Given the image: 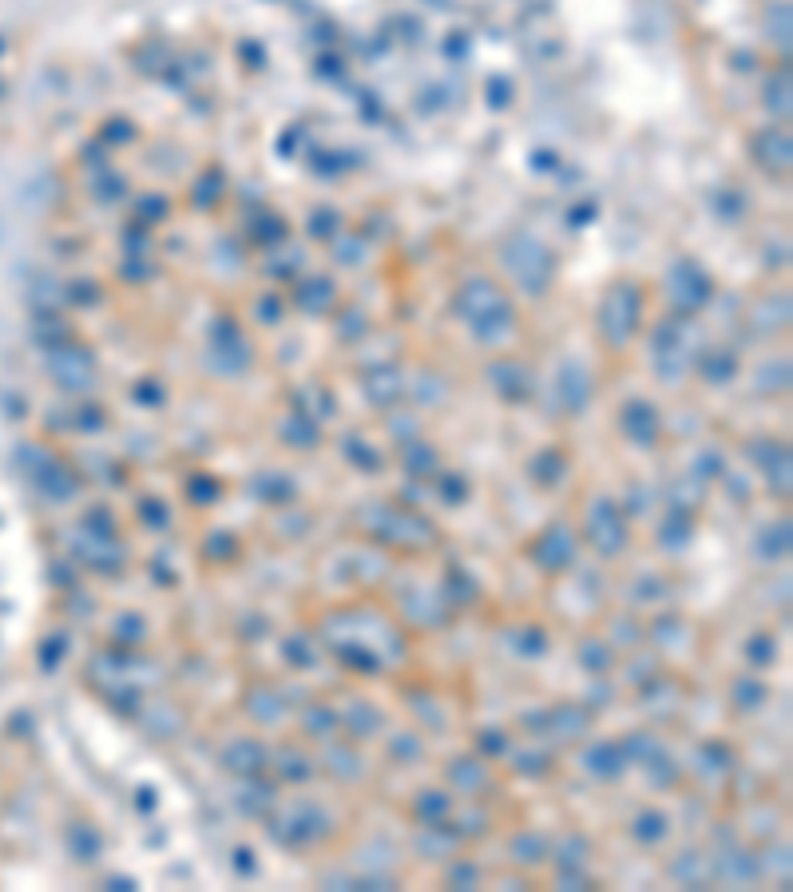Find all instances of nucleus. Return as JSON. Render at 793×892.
Returning a JSON list of instances; mask_svg holds the SVG:
<instances>
[{"mask_svg":"<svg viewBox=\"0 0 793 892\" xmlns=\"http://www.w3.org/2000/svg\"><path fill=\"white\" fill-rule=\"evenodd\" d=\"M362 524L382 543H397V548L421 551L437 543V528L412 508H373V516H362Z\"/></svg>","mask_w":793,"mask_h":892,"instance_id":"1","label":"nucleus"},{"mask_svg":"<svg viewBox=\"0 0 793 892\" xmlns=\"http://www.w3.org/2000/svg\"><path fill=\"white\" fill-rule=\"evenodd\" d=\"M456 306H461L464 322H469L472 330L484 337V342H496V333H492L496 322L512 330V310H508V302L500 298V293L488 286V282H472V286H464L461 298H456Z\"/></svg>","mask_w":793,"mask_h":892,"instance_id":"2","label":"nucleus"},{"mask_svg":"<svg viewBox=\"0 0 793 892\" xmlns=\"http://www.w3.org/2000/svg\"><path fill=\"white\" fill-rule=\"evenodd\" d=\"M583 531H588V543L600 551L603 560L623 556L627 540H631V531H627V520H623V512H619L615 500H595L588 520H583Z\"/></svg>","mask_w":793,"mask_h":892,"instance_id":"3","label":"nucleus"},{"mask_svg":"<svg viewBox=\"0 0 793 892\" xmlns=\"http://www.w3.org/2000/svg\"><path fill=\"white\" fill-rule=\"evenodd\" d=\"M330 829H333L330 813L318 809V805H310V801H306V805H294V809H290L286 818L270 821V833H274L282 845H290V848L322 841V837H330Z\"/></svg>","mask_w":793,"mask_h":892,"instance_id":"4","label":"nucleus"},{"mask_svg":"<svg viewBox=\"0 0 793 892\" xmlns=\"http://www.w3.org/2000/svg\"><path fill=\"white\" fill-rule=\"evenodd\" d=\"M575 551H580V543H575V531L568 524H551L528 543L531 563H536L540 571H548V575L568 571L575 563Z\"/></svg>","mask_w":793,"mask_h":892,"instance_id":"5","label":"nucleus"},{"mask_svg":"<svg viewBox=\"0 0 793 892\" xmlns=\"http://www.w3.org/2000/svg\"><path fill=\"white\" fill-rule=\"evenodd\" d=\"M524 726H531V734H551L560 742H575L591 730V714L580 710V706H551V710L528 714Z\"/></svg>","mask_w":793,"mask_h":892,"instance_id":"6","label":"nucleus"},{"mask_svg":"<svg viewBox=\"0 0 793 892\" xmlns=\"http://www.w3.org/2000/svg\"><path fill=\"white\" fill-rule=\"evenodd\" d=\"M639 325V290L635 286H619L611 290L603 306V333L611 345H627V337L635 333Z\"/></svg>","mask_w":793,"mask_h":892,"instance_id":"7","label":"nucleus"},{"mask_svg":"<svg viewBox=\"0 0 793 892\" xmlns=\"http://www.w3.org/2000/svg\"><path fill=\"white\" fill-rule=\"evenodd\" d=\"M75 556L88 563V568H95V571L115 575L119 568H124L127 551H124V543H119L115 536H95V531L84 528V543H75Z\"/></svg>","mask_w":793,"mask_h":892,"instance_id":"8","label":"nucleus"},{"mask_svg":"<svg viewBox=\"0 0 793 892\" xmlns=\"http://www.w3.org/2000/svg\"><path fill=\"white\" fill-rule=\"evenodd\" d=\"M223 766L238 778H258L270 766V749L263 742H254V738H238V742L223 749Z\"/></svg>","mask_w":793,"mask_h":892,"instance_id":"9","label":"nucleus"},{"mask_svg":"<svg viewBox=\"0 0 793 892\" xmlns=\"http://www.w3.org/2000/svg\"><path fill=\"white\" fill-rule=\"evenodd\" d=\"M619 429H623V437L635 441L639 449H650V444L659 441V412H655V405H647V401H631V405L623 409V417H619Z\"/></svg>","mask_w":793,"mask_h":892,"instance_id":"10","label":"nucleus"},{"mask_svg":"<svg viewBox=\"0 0 793 892\" xmlns=\"http://www.w3.org/2000/svg\"><path fill=\"white\" fill-rule=\"evenodd\" d=\"M627 761H631V758H627V749L619 742H595V746L583 749V769H588L591 778H600V781L623 778Z\"/></svg>","mask_w":793,"mask_h":892,"instance_id":"11","label":"nucleus"},{"mask_svg":"<svg viewBox=\"0 0 793 892\" xmlns=\"http://www.w3.org/2000/svg\"><path fill=\"white\" fill-rule=\"evenodd\" d=\"M710 873L719 880H730V885H742V880H758L762 877V865H758L754 853L746 848H734V853H714Z\"/></svg>","mask_w":793,"mask_h":892,"instance_id":"12","label":"nucleus"},{"mask_svg":"<svg viewBox=\"0 0 793 892\" xmlns=\"http://www.w3.org/2000/svg\"><path fill=\"white\" fill-rule=\"evenodd\" d=\"M338 718H342L345 730H350V738H357V742H362V738H373L385 726V714L377 710L373 702H362V699L350 702V710L338 714Z\"/></svg>","mask_w":793,"mask_h":892,"instance_id":"13","label":"nucleus"},{"mask_svg":"<svg viewBox=\"0 0 793 892\" xmlns=\"http://www.w3.org/2000/svg\"><path fill=\"white\" fill-rule=\"evenodd\" d=\"M690 536H694V524H690V508H679V504H670V512L662 516V524H659V543L667 551H682L690 543Z\"/></svg>","mask_w":793,"mask_h":892,"instance_id":"14","label":"nucleus"},{"mask_svg":"<svg viewBox=\"0 0 793 892\" xmlns=\"http://www.w3.org/2000/svg\"><path fill=\"white\" fill-rule=\"evenodd\" d=\"M270 766L278 769V778H282V781H310V774H313L310 758L302 754L298 746H282L278 754H270Z\"/></svg>","mask_w":793,"mask_h":892,"instance_id":"15","label":"nucleus"},{"mask_svg":"<svg viewBox=\"0 0 793 892\" xmlns=\"http://www.w3.org/2000/svg\"><path fill=\"white\" fill-rule=\"evenodd\" d=\"M449 781L461 786V793H481L488 786V769L481 758H456L449 766Z\"/></svg>","mask_w":793,"mask_h":892,"instance_id":"16","label":"nucleus"},{"mask_svg":"<svg viewBox=\"0 0 793 892\" xmlns=\"http://www.w3.org/2000/svg\"><path fill=\"white\" fill-rule=\"evenodd\" d=\"M452 809V798L444 789H421V798L412 801V818H417L421 825H437L449 818Z\"/></svg>","mask_w":793,"mask_h":892,"instance_id":"17","label":"nucleus"},{"mask_svg":"<svg viewBox=\"0 0 793 892\" xmlns=\"http://www.w3.org/2000/svg\"><path fill=\"white\" fill-rule=\"evenodd\" d=\"M246 710L258 718V722H282V714H286V702L278 699V690L270 687H254L246 694Z\"/></svg>","mask_w":793,"mask_h":892,"instance_id":"18","label":"nucleus"},{"mask_svg":"<svg viewBox=\"0 0 793 892\" xmlns=\"http://www.w3.org/2000/svg\"><path fill=\"white\" fill-rule=\"evenodd\" d=\"M631 833H635V841H639V845H659L662 837L670 833L667 813H659V809H643V813H639V818H635Z\"/></svg>","mask_w":793,"mask_h":892,"instance_id":"19","label":"nucleus"},{"mask_svg":"<svg viewBox=\"0 0 793 892\" xmlns=\"http://www.w3.org/2000/svg\"><path fill=\"white\" fill-rule=\"evenodd\" d=\"M563 472H568V461H563L556 449L540 452L536 461H531V476H536V484H540V488H556V484L563 481Z\"/></svg>","mask_w":793,"mask_h":892,"instance_id":"20","label":"nucleus"},{"mask_svg":"<svg viewBox=\"0 0 793 892\" xmlns=\"http://www.w3.org/2000/svg\"><path fill=\"white\" fill-rule=\"evenodd\" d=\"M302 726H306V734H313V738H330V734L342 726V718L333 714V706L313 702V706H306V710H302Z\"/></svg>","mask_w":793,"mask_h":892,"instance_id":"21","label":"nucleus"},{"mask_svg":"<svg viewBox=\"0 0 793 892\" xmlns=\"http://www.w3.org/2000/svg\"><path fill=\"white\" fill-rule=\"evenodd\" d=\"M238 805H243V813H266L270 818V809H274V786L263 781V774L250 778V789L238 798Z\"/></svg>","mask_w":793,"mask_h":892,"instance_id":"22","label":"nucleus"},{"mask_svg":"<svg viewBox=\"0 0 793 892\" xmlns=\"http://www.w3.org/2000/svg\"><path fill=\"white\" fill-rule=\"evenodd\" d=\"M548 853H551V845H548V837H540V833H520L512 841V857L520 865H540Z\"/></svg>","mask_w":793,"mask_h":892,"instance_id":"23","label":"nucleus"},{"mask_svg":"<svg viewBox=\"0 0 793 892\" xmlns=\"http://www.w3.org/2000/svg\"><path fill=\"white\" fill-rule=\"evenodd\" d=\"M254 492L263 496L270 508H274V504H286V500H294V484L282 481V472H263L254 481Z\"/></svg>","mask_w":793,"mask_h":892,"instance_id":"24","label":"nucleus"},{"mask_svg":"<svg viewBox=\"0 0 793 892\" xmlns=\"http://www.w3.org/2000/svg\"><path fill=\"white\" fill-rule=\"evenodd\" d=\"M68 841H72L75 861H95V857H100V848H104V837L95 833L92 825H75V829L68 833Z\"/></svg>","mask_w":793,"mask_h":892,"instance_id":"25","label":"nucleus"},{"mask_svg":"<svg viewBox=\"0 0 793 892\" xmlns=\"http://www.w3.org/2000/svg\"><path fill=\"white\" fill-rule=\"evenodd\" d=\"M144 635H147L144 615H119L112 623V639L119 647H139V643H144Z\"/></svg>","mask_w":793,"mask_h":892,"instance_id":"26","label":"nucleus"},{"mask_svg":"<svg viewBox=\"0 0 793 892\" xmlns=\"http://www.w3.org/2000/svg\"><path fill=\"white\" fill-rule=\"evenodd\" d=\"M282 437L294 444V449H318V437H322V432H318V424H313L310 417H302V412H298V417L290 421L286 429H282Z\"/></svg>","mask_w":793,"mask_h":892,"instance_id":"27","label":"nucleus"},{"mask_svg":"<svg viewBox=\"0 0 793 892\" xmlns=\"http://www.w3.org/2000/svg\"><path fill=\"white\" fill-rule=\"evenodd\" d=\"M580 662L591 674H607V670H611V662H615V655H611V647H607V643H600V639H588V643H580Z\"/></svg>","mask_w":793,"mask_h":892,"instance_id":"28","label":"nucleus"},{"mask_svg":"<svg viewBox=\"0 0 793 892\" xmlns=\"http://www.w3.org/2000/svg\"><path fill=\"white\" fill-rule=\"evenodd\" d=\"M333 650H338V659H342V662H350V670H362V674H377V670H382V659H377L373 650H365V647L338 643Z\"/></svg>","mask_w":793,"mask_h":892,"instance_id":"29","label":"nucleus"},{"mask_svg":"<svg viewBox=\"0 0 793 892\" xmlns=\"http://www.w3.org/2000/svg\"><path fill=\"white\" fill-rule=\"evenodd\" d=\"M774 659H778V643H774V635H754V639H746V662H749V667L766 670Z\"/></svg>","mask_w":793,"mask_h":892,"instance_id":"30","label":"nucleus"},{"mask_svg":"<svg viewBox=\"0 0 793 892\" xmlns=\"http://www.w3.org/2000/svg\"><path fill=\"white\" fill-rule=\"evenodd\" d=\"M449 595H452V603H456V607H461V603L469 607L476 595H481V583H476L464 568H452V571H449Z\"/></svg>","mask_w":793,"mask_h":892,"instance_id":"31","label":"nucleus"},{"mask_svg":"<svg viewBox=\"0 0 793 892\" xmlns=\"http://www.w3.org/2000/svg\"><path fill=\"white\" fill-rule=\"evenodd\" d=\"M758 551H762L766 560L786 556V551H789V520H781V524L766 528V536H762V543H758Z\"/></svg>","mask_w":793,"mask_h":892,"instance_id":"32","label":"nucleus"},{"mask_svg":"<svg viewBox=\"0 0 793 892\" xmlns=\"http://www.w3.org/2000/svg\"><path fill=\"white\" fill-rule=\"evenodd\" d=\"M670 873H675L682 885H706V880L714 877V873H710V865H706L699 853H687V861H679L675 868H670Z\"/></svg>","mask_w":793,"mask_h":892,"instance_id":"33","label":"nucleus"},{"mask_svg":"<svg viewBox=\"0 0 793 892\" xmlns=\"http://www.w3.org/2000/svg\"><path fill=\"white\" fill-rule=\"evenodd\" d=\"M187 496L194 500V504H214V500L223 496V484L211 481L206 472H194L191 481H187Z\"/></svg>","mask_w":793,"mask_h":892,"instance_id":"34","label":"nucleus"},{"mask_svg":"<svg viewBox=\"0 0 793 892\" xmlns=\"http://www.w3.org/2000/svg\"><path fill=\"white\" fill-rule=\"evenodd\" d=\"M405 469L412 472V476H429L432 469H437V452L429 449V444H412V449H405Z\"/></svg>","mask_w":793,"mask_h":892,"instance_id":"35","label":"nucleus"},{"mask_svg":"<svg viewBox=\"0 0 793 892\" xmlns=\"http://www.w3.org/2000/svg\"><path fill=\"white\" fill-rule=\"evenodd\" d=\"M203 556L206 560H234L238 556V536H231V531H214V536L203 543Z\"/></svg>","mask_w":793,"mask_h":892,"instance_id":"36","label":"nucleus"},{"mask_svg":"<svg viewBox=\"0 0 793 892\" xmlns=\"http://www.w3.org/2000/svg\"><path fill=\"white\" fill-rule=\"evenodd\" d=\"M330 769H338L342 778L357 781V778L365 774V761H357L353 749H338V746H333V749H330Z\"/></svg>","mask_w":793,"mask_h":892,"instance_id":"37","label":"nucleus"},{"mask_svg":"<svg viewBox=\"0 0 793 892\" xmlns=\"http://www.w3.org/2000/svg\"><path fill=\"white\" fill-rule=\"evenodd\" d=\"M282 655L294 662V667H313V647H310V639H302V635H290L286 643H282Z\"/></svg>","mask_w":793,"mask_h":892,"instance_id":"38","label":"nucleus"},{"mask_svg":"<svg viewBox=\"0 0 793 892\" xmlns=\"http://www.w3.org/2000/svg\"><path fill=\"white\" fill-rule=\"evenodd\" d=\"M762 699H766L762 682H738V687H734V706H738V710H758Z\"/></svg>","mask_w":793,"mask_h":892,"instance_id":"39","label":"nucleus"},{"mask_svg":"<svg viewBox=\"0 0 793 892\" xmlns=\"http://www.w3.org/2000/svg\"><path fill=\"white\" fill-rule=\"evenodd\" d=\"M139 520L147 528H167L171 524V508L163 500H139Z\"/></svg>","mask_w":793,"mask_h":892,"instance_id":"40","label":"nucleus"},{"mask_svg":"<svg viewBox=\"0 0 793 892\" xmlns=\"http://www.w3.org/2000/svg\"><path fill=\"white\" fill-rule=\"evenodd\" d=\"M516 769L528 778H544L551 769V758L548 754H516Z\"/></svg>","mask_w":793,"mask_h":892,"instance_id":"41","label":"nucleus"},{"mask_svg":"<svg viewBox=\"0 0 793 892\" xmlns=\"http://www.w3.org/2000/svg\"><path fill=\"white\" fill-rule=\"evenodd\" d=\"M516 650H520V655H544V650H548V639H544V630H536V627L520 630V639H516Z\"/></svg>","mask_w":793,"mask_h":892,"instance_id":"42","label":"nucleus"},{"mask_svg":"<svg viewBox=\"0 0 793 892\" xmlns=\"http://www.w3.org/2000/svg\"><path fill=\"white\" fill-rule=\"evenodd\" d=\"M706 377L710 381H726V377H734V357H726V353H710L706 357Z\"/></svg>","mask_w":793,"mask_h":892,"instance_id":"43","label":"nucleus"},{"mask_svg":"<svg viewBox=\"0 0 793 892\" xmlns=\"http://www.w3.org/2000/svg\"><path fill=\"white\" fill-rule=\"evenodd\" d=\"M441 496L449 500V504H461V500L469 496V484H464L461 476H441Z\"/></svg>","mask_w":793,"mask_h":892,"instance_id":"44","label":"nucleus"},{"mask_svg":"<svg viewBox=\"0 0 793 892\" xmlns=\"http://www.w3.org/2000/svg\"><path fill=\"white\" fill-rule=\"evenodd\" d=\"M504 749H508V734H504V730H488V734H481V754L500 758Z\"/></svg>","mask_w":793,"mask_h":892,"instance_id":"45","label":"nucleus"},{"mask_svg":"<svg viewBox=\"0 0 793 892\" xmlns=\"http://www.w3.org/2000/svg\"><path fill=\"white\" fill-rule=\"evenodd\" d=\"M449 880H452V885H464V888H472L476 880H481V873H476V865H452Z\"/></svg>","mask_w":793,"mask_h":892,"instance_id":"46","label":"nucleus"},{"mask_svg":"<svg viewBox=\"0 0 793 892\" xmlns=\"http://www.w3.org/2000/svg\"><path fill=\"white\" fill-rule=\"evenodd\" d=\"M389 749H393V758H417V754H421V742H417L412 734H405V738H397V742L389 746Z\"/></svg>","mask_w":793,"mask_h":892,"instance_id":"47","label":"nucleus"},{"mask_svg":"<svg viewBox=\"0 0 793 892\" xmlns=\"http://www.w3.org/2000/svg\"><path fill=\"white\" fill-rule=\"evenodd\" d=\"M310 298L306 302H302V306H306V310H322V298H330V282H310Z\"/></svg>","mask_w":793,"mask_h":892,"instance_id":"48","label":"nucleus"},{"mask_svg":"<svg viewBox=\"0 0 793 892\" xmlns=\"http://www.w3.org/2000/svg\"><path fill=\"white\" fill-rule=\"evenodd\" d=\"M238 868H243L246 877L254 873V853H250V848H234V873H238Z\"/></svg>","mask_w":793,"mask_h":892,"instance_id":"49","label":"nucleus"},{"mask_svg":"<svg viewBox=\"0 0 793 892\" xmlns=\"http://www.w3.org/2000/svg\"><path fill=\"white\" fill-rule=\"evenodd\" d=\"M135 805H139V809H155V789H139V798H135Z\"/></svg>","mask_w":793,"mask_h":892,"instance_id":"50","label":"nucleus"},{"mask_svg":"<svg viewBox=\"0 0 793 892\" xmlns=\"http://www.w3.org/2000/svg\"><path fill=\"white\" fill-rule=\"evenodd\" d=\"M107 885H115V888H135V880H132V877H115V880L107 877Z\"/></svg>","mask_w":793,"mask_h":892,"instance_id":"51","label":"nucleus"}]
</instances>
